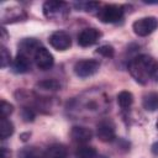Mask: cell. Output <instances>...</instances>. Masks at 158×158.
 I'll return each instance as SVG.
<instances>
[{
    "instance_id": "1",
    "label": "cell",
    "mask_w": 158,
    "mask_h": 158,
    "mask_svg": "<svg viewBox=\"0 0 158 158\" xmlns=\"http://www.w3.org/2000/svg\"><path fill=\"white\" fill-rule=\"evenodd\" d=\"M107 105L109 99L106 95L100 90L93 89L74 98L70 104L68 102V112L75 117L99 116L107 110Z\"/></svg>"
},
{
    "instance_id": "2",
    "label": "cell",
    "mask_w": 158,
    "mask_h": 158,
    "mask_svg": "<svg viewBox=\"0 0 158 158\" xmlns=\"http://www.w3.org/2000/svg\"><path fill=\"white\" fill-rule=\"evenodd\" d=\"M156 64H157V62L151 56L139 54L130 60L128 72L137 83L144 85L152 78Z\"/></svg>"
},
{
    "instance_id": "3",
    "label": "cell",
    "mask_w": 158,
    "mask_h": 158,
    "mask_svg": "<svg viewBox=\"0 0 158 158\" xmlns=\"http://www.w3.org/2000/svg\"><path fill=\"white\" fill-rule=\"evenodd\" d=\"M70 11L69 4L65 1L49 0L43 4V14L48 20L52 21H63L68 17Z\"/></svg>"
},
{
    "instance_id": "4",
    "label": "cell",
    "mask_w": 158,
    "mask_h": 158,
    "mask_svg": "<svg viewBox=\"0 0 158 158\" xmlns=\"http://www.w3.org/2000/svg\"><path fill=\"white\" fill-rule=\"evenodd\" d=\"M123 14H125L123 6L110 4V5H104L101 9H99L98 17L104 23H115L123 19Z\"/></svg>"
},
{
    "instance_id": "5",
    "label": "cell",
    "mask_w": 158,
    "mask_h": 158,
    "mask_svg": "<svg viewBox=\"0 0 158 158\" xmlns=\"http://www.w3.org/2000/svg\"><path fill=\"white\" fill-rule=\"evenodd\" d=\"M157 27H158V20L156 17H153V16L138 19L132 25L133 32L137 36H141V37H144V36L151 35Z\"/></svg>"
},
{
    "instance_id": "6",
    "label": "cell",
    "mask_w": 158,
    "mask_h": 158,
    "mask_svg": "<svg viewBox=\"0 0 158 158\" xmlns=\"http://www.w3.org/2000/svg\"><path fill=\"white\" fill-rule=\"evenodd\" d=\"M100 68V63L96 59H81L74 64V73L79 78H88L94 75Z\"/></svg>"
},
{
    "instance_id": "7",
    "label": "cell",
    "mask_w": 158,
    "mask_h": 158,
    "mask_svg": "<svg viewBox=\"0 0 158 158\" xmlns=\"http://www.w3.org/2000/svg\"><path fill=\"white\" fill-rule=\"evenodd\" d=\"M96 136L102 142H112L116 138L115 123L110 118H101L96 125Z\"/></svg>"
},
{
    "instance_id": "8",
    "label": "cell",
    "mask_w": 158,
    "mask_h": 158,
    "mask_svg": "<svg viewBox=\"0 0 158 158\" xmlns=\"http://www.w3.org/2000/svg\"><path fill=\"white\" fill-rule=\"evenodd\" d=\"M49 44L57 51H65L72 46L70 36L64 31H56L49 36Z\"/></svg>"
},
{
    "instance_id": "9",
    "label": "cell",
    "mask_w": 158,
    "mask_h": 158,
    "mask_svg": "<svg viewBox=\"0 0 158 158\" xmlns=\"http://www.w3.org/2000/svg\"><path fill=\"white\" fill-rule=\"evenodd\" d=\"M33 60H35L36 65L41 70H48V69H51L53 67V63H54L53 56L44 47H41V48L37 49V52L33 56Z\"/></svg>"
},
{
    "instance_id": "10",
    "label": "cell",
    "mask_w": 158,
    "mask_h": 158,
    "mask_svg": "<svg viewBox=\"0 0 158 158\" xmlns=\"http://www.w3.org/2000/svg\"><path fill=\"white\" fill-rule=\"evenodd\" d=\"M101 37V33L99 30L94 27H88L84 28L79 35H78V43L81 47H90L95 44Z\"/></svg>"
},
{
    "instance_id": "11",
    "label": "cell",
    "mask_w": 158,
    "mask_h": 158,
    "mask_svg": "<svg viewBox=\"0 0 158 158\" xmlns=\"http://www.w3.org/2000/svg\"><path fill=\"white\" fill-rule=\"evenodd\" d=\"M27 17V14L21 7H9L5 9V11L1 15L2 23H12L17 21H23Z\"/></svg>"
},
{
    "instance_id": "12",
    "label": "cell",
    "mask_w": 158,
    "mask_h": 158,
    "mask_svg": "<svg viewBox=\"0 0 158 158\" xmlns=\"http://www.w3.org/2000/svg\"><path fill=\"white\" fill-rule=\"evenodd\" d=\"M41 42L36 38H23L19 44V53L30 57H33L38 48H41Z\"/></svg>"
},
{
    "instance_id": "13",
    "label": "cell",
    "mask_w": 158,
    "mask_h": 158,
    "mask_svg": "<svg viewBox=\"0 0 158 158\" xmlns=\"http://www.w3.org/2000/svg\"><path fill=\"white\" fill-rule=\"evenodd\" d=\"M70 137L77 143H86L93 138V132L90 128L83 127V126H74L70 131Z\"/></svg>"
},
{
    "instance_id": "14",
    "label": "cell",
    "mask_w": 158,
    "mask_h": 158,
    "mask_svg": "<svg viewBox=\"0 0 158 158\" xmlns=\"http://www.w3.org/2000/svg\"><path fill=\"white\" fill-rule=\"evenodd\" d=\"M30 69H31V59L27 56L19 53L16 58L12 60V70L15 73L22 74V73H27Z\"/></svg>"
},
{
    "instance_id": "15",
    "label": "cell",
    "mask_w": 158,
    "mask_h": 158,
    "mask_svg": "<svg viewBox=\"0 0 158 158\" xmlns=\"http://www.w3.org/2000/svg\"><path fill=\"white\" fill-rule=\"evenodd\" d=\"M67 153L68 151L64 144L54 143L46 149L43 158H67Z\"/></svg>"
},
{
    "instance_id": "16",
    "label": "cell",
    "mask_w": 158,
    "mask_h": 158,
    "mask_svg": "<svg viewBox=\"0 0 158 158\" xmlns=\"http://www.w3.org/2000/svg\"><path fill=\"white\" fill-rule=\"evenodd\" d=\"M142 106L147 111H156L158 110V93H148L142 99Z\"/></svg>"
},
{
    "instance_id": "17",
    "label": "cell",
    "mask_w": 158,
    "mask_h": 158,
    "mask_svg": "<svg viewBox=\"0 0 158 158\" xmlns=\"http://www.w3.org/2000/svg\"><path fill=\"white\" fill-rule=\"evenodd\" d=\"M36 88L42 91H56L60 89V83L56 79H46V80L38 81Z\"/></svg>"
},
{
    "instance_id": "18",
    "label": "cell",
    "mask_w": 158,
    "mask_h": 158,
    "mask_svg": "<svg viewBox=\"0 0 158 158\" xmlns=\"http://www.w3.org/2000/svg\"><path fill=\"white\" fill-rule=\"evenodd\" d=\"M117 102L122 110H128L133 104V95L130 91H121L117 95Z\"/></svg>"
},
{
    "instance_id": "19",
    "label": "cell",
    "mask_w": 158,
    "mask_h": 158,
    "mask_svg": "<svg viewBox=\"0 0 158 158\" xmlns=\"http://www.w3.org/2000/svg\"><path fill=\"white\" fill-rule=\"evenodd\" d=\"M44 157V153L40 151L37 147H23L19 152V158H42Z\"/></svg>"
},
{
    "instance_id": "20",
    "label": "cell",
    "mask_w": 158,
    "mask_h": 158,
    "mask_svg": "<svg viewBox=\"0 0 158 158\" xmlns=\"http://www.w3.org/2000/svg\"><path fill=\"white\" fill-rule=\"evenodd\" d=\"M12 133H14L12 122L10 120H7V117H1V122H0V137H1V139L10 137Z\"/></svg>"
},
{
    "instance_id": "21",
    "label": "cell",
    "mask_w": 158,
    "mask_h": 158,
    "mask_svg": "<svg viewBox=\"0 0 158 158\" xmlns=\"http://www.w3.org/2000/svg\"><path fill=\"white\" fill-rule=\"evenodd\" d=\"M75 157L77 158H96L98 153L94 147L83 144V146L78 147V149L75 151Z\"/></svg>"
},
{
    "instance_id": "22",
    "label": "cell",
    "mask_w": 158,
    "mask_h": 158,
    "mask_svg": "<svg viewBox=\"0 0 158 158\" xmlns=\"http://www.w3.org/2000/svg\"><path fill=\"white\" fill-rule=\"evenodd\" d=\"M21 115H22V118L26 121V122H30V121H33L35 120V116H36V111L32 106L30 105H25L21 110Z\"/></svg>"
},
{
    "instance_id": "23",
    "label": "cell",
    "mask_w": 158,
    "mask_h": 158,
    "mask_svg": "<svg viewBox=\"0 0 158 158\" xmlns=\"http://www.w3.org/2000/svg\"><path fill=\"white\" fill-rule=\"evenodd\" d=\"M99 6H100L99 2H93V1H90V2L81 1V2L75 4V7L79 10H83V11H93V10H96Z\"/></svg>"
},
{
    "instance_id": "24",
    "label": "cell",
    "mask_w": 158,
    "mask_h": 158,
    "mask_svg": "<svg viewBox=\"0 0 158 158\" xmlns=\"http://www.w3.org/2000/svg\"><path fill=\"white\" fill-rule=\"evenodd\" d=\"M96 53L100 54V56H102V57H105V58H112L115 51H114V48H112L111 46L104 44V46H100V47L96 49Z\"/></svg>"
},
{
    "instance_id": "25",
    "label": "cell",
    "mask_w": 158,
    "mask_h": 158,
    "mask_svg": "<svg viewBox=\"0 0 158 158\" xmlns=\"http://www.w3.org/2000/svg\"><path fill=\"white\" fill-rule=\"evenodd\" d=\"M10 63H11L10 52L6 49V47L1 46V68H6Z\"/></svg>"
},
{
    "instance_id": "26",
    "label": "cell",
    "mask_w": 158,
    "mask_h": 158,
    "mask_svg": "<svg viewBox=\"0 0 158 158\" xmlns=\"http://www.w3.org/2000/svg\"><path fill=\"white\" fill-rule=\"evenodd\" d=\"M0 110H1V117H7V116H10L12 114L14 106L10 102H6L5 100H1V107H0Z\"/></svg>"
},
{
    "instance_id": "27",
    "label": "cell",
    "mask_w": 158,
    "mask_h": 158,
    "mask_svg": "<svg viewBox=\"0 0 158 158\" xmlns=\"http://www.w3.org/2000/svg\"><path fill=\"white\" fill-rule=\"evenodd\" d=\"M10 156H11V153L5 147H2V158H10Z\"/></svg>"
},
{
    "instance_id": "28",
    "label": "cell",
    "mask_w": 158,
    "mask_h": 158,
    "mask_svg": "<svg viewBox=\"0 0 158 158\" xmlns=\"http://www.w3.org/2000/svg\"><path fill=\"white\" fill-rule=\"evenodd\" d=\"M152 78H154V79L158 81V63L156 64V68H154V72H153V75H152Z\"/></svg>"
},
{
    "instance_id": "29",
    "label": "cell",
    "mask_w": 158,
    "mask_h": 158,
    "mask_svg": "<svg viewBox=\"0 0 158 158\" xmlns=\"http://www.w3.org/2000/svg\"><path fill=\"white\" fill-rule=\"evenodd\" d=\"M152 152L154 154H158V142H156L153 146H152Z\"/></svg>"
},
{
    "instance_id": "30",
    "label": "cell",
    "mask_w": 158,
    "mask_h": 158,
    "mask_svg": "<svg viewBox=\"0 0 158 158\" xmlns=\"http://www.w3.org/2000/svg\"><path fill=\"white\" fill-rule=\"evenodd\" d=\"M1 33H2V41H5V38H6V31H5L4 27L1 28Z\"/></svg>"
},
{
    "instance_id": "31",
    "label": "cell",
    "mask_w": 158,
    "mask_h": 158,
    "mask_svg": "<svg viewBox=\"0 0 158 158\" xmlns=\"http://www.w3.org/2000/svg\"><path fill=\"white\" fill-rule=\"evenodd\" d=\"M96 158H107V157H105V156H99V157H96Z\"/></svg>"
},
{
    "instance_id": "32",
    "label": "cell",
    "mask_w": 158,
    "mask_h": 158,
    "mask_svg": "<svg viewBox=\"0 0 158 158\" xmlns=\"http://www.w3.org/2000/svg\"><path fill=\"white\" fill-rule=\"evenodd\" d=\"M157 128H158V121H157Z\"/></svg>"
}]
</instances>
